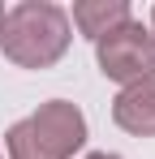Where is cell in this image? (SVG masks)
Here are the masks:
<instances>
[{"label":"cell","mask_w":155,"mask_h":159,"mask_svg":"<svg viewBox=\"0 0 155 159\" xmlns=\"http://www.w3.org/2000/svg\"><path fill=\"white\" fill-rule=\"evenodd\" d=\"M95 60H99L103 78L121 82V86L155 78V34H151V26L129 17L125 26H116L112 34H103L95 43Z\"/></svg>","instance_id":"3"},{"label":"cell","mask_w":155,"mask_h":159,"mask_svg":"<svg viewBox=\"0 0 155 159\" xmlns=\"http://www.w3.org/2000/svg\"><path fill=\"white\" fill-rule=\"evenodd\" d=\"M151 34H155V9H151Z\"/></svg>","instance_id":"8"},{"label":"cell","mask_w":155,"mask_h":159,"mask_svg":"<svg viewBox=\"0 0 155 159\" xmlns=\"http://www.w3.org/2000/svg\"><path fill=\"white\" fill-rule=\"evenodd\" d=\"M112 120L134 138H155V78L121 86V95L112 99Z\"/></svg>","instance_id":"4"},{"label":"cell","mask_w":155,"mask_h":159,"mask_svg":"<svg viewBox=\"0 0 155 159\" xmlns=\"http://www.w3.org/2000/svg\"><path fill=\"white\" fill-rule=\"evenodd\" d=\"M86 146V116L69 99H48L4 133L9 159H73Z\"/></svg>","instance_id":"2"},{"label":"cell","mask_w":155,"mask_h":159,"mask_svg":"<svg viewBox=\"0 0 155 159\" xmlns=\"http://www.w3.org/2000/svg\"><path fill=\"white\" fill-rule=\"evenodd\" d=\"M129 17V4L125 0H78L73 13H69V26H78L91 43H99L103 34H112L116 26H125Z\"/></svg>","instance_id":"5"},{"label":"cell","mask_w":155,"mask_h":159,"mask_svg":"<svg viewBox=\"0 0 155 159\" xmlns=\"http://www.w3.org/2000/svg\"><path fill=\"white\" fill-rule=\"evenodd\" d=\"M0 159H4V155H0Z\"/></svg>","instance_id":"9"},{"label":"cell","mask_w":155,"mask_h":159,"mask_svg":"<svg viewBox=\"0 0 155 159\" xmlns=\"http://www.w3.org/2000/svg\"><path fill=\"white\" fill-rule=\"evenodd\" d=\"M73 43L69 13L52 0H22L4 9V30H0V52L17 69H52Z\"/></svg>","instance_id":"1"},{"label":"cell","mask_w":155,"mask_h":159,"mask_svg":"<svg viewBox=\"0 0 155 159\" xmlns=\"http://www.w3.org/2000/svg\"><path fill=\"white\" fill-rule=\"evenodd\" d=\"M86 159H121V155H112V151H91Z\"/></svg>","instance_id":"6"},{"label":"cell","mask_w":155,"mask_h":159,"mask_svg":"<svg viewBox=\"0 0 155 159\" xmlns=\"http://www.w3.org/2000/svg\"><path fill=\"white\" fill-rule=\"evenodd\" d=\"M0 30H4V4H0Z\"/></svg>","instance_id":"7"}]
</instances>
